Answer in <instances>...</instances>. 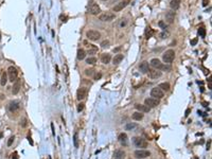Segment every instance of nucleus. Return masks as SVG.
Returning <instances> with one entry per match:
<instances>
[{"instance_id":"nucleus-52","label":"nucleus","mask_w":212,"mask_h":159,"mask_svg":"<svg viewBox=\"0 0 212 159\" xmlns=\"http://www.w3.org/2000/svg\"><path fill=\"white\" fill-rule=\"evenodd\" d=\"M0 40H1V32H0Z\"/></svg>"},{"instance_id":"nucleus-31","label":"nucleus","mask_w":212,"mask_h":159,"mask_svg":"<svg viewBox=\"0 0 212 159\" xmlns=\"http://www.w3.org/2000/svg\"><path fill=\"white\" fill-rule=\"evenodd\" d=\"M73 143H74V147H79V135H77V133H75L73 135Z\"/></svg>"},{"instance_id":"nucleus-22","label":"nucleus","mask_w":212,"mask_h":159,"mask_svg":"<svg viewBox=\"0 0 212 159\" xmlns=\"http://www.w3.org/2000/svg\"><path fill=\"white\" fill-rule=\"evenodd\" d=\"M98 52V47L95 45H88L87 46V53L88 54H95Z\"/></svg>"},{"instance_id":"nucleus-34","label":"nucleus","mask_w":212,"mask_h":159,"mask_svg":"<svg viewBox=\"0 0 212 159\" xmlns=\"http://www.w3.org/2000/svg\"><path fill=\"white\" fill-rule=\"evenodd\" d=\"M14 139H15V137H14V136H13V137H11L9 139V141H8V147H11V145H12L13 144V142H14Z\"/></svg>"},{"instance_id":"nucleus-33","label":"nucleus","mask_w":212,"mask_h":159,"mask_svg":"<svg viewBox=\"0 0 212 159\" xmlns=\"http://www.w3.org/2000/svg\"><path fill=\"white\" fill-rule=\"evenodd\" d=\"M86 63L89 65H95V63H97V58L95 57H89L86 59Z\"/></svg>"},{"instance_id":"nucleus-5","label":"nucleus","mask_w":212,"mask_h":159,"mask_svg":"<svg viewBox=\"0 0 212 159\" xmlns=\"http://www.w3.org/2000/svg\"><path fill=\"white\" fill-rule=\"evenodd\" d=\"M116 15H115L114 13H110V12H105L103 14H100L99 16V19L101 20V21H111V20H114Z\"/></svg>"},{"instance_id":"nucleus-41","label":"nucleus","mask_w":212,"mask_h":159,"mask_svg":"<svg viewBox=\"0 0 212 159\" xmlns=\"http://www.w3.org/2000/svg\"><path fill=\"white\" fill-rule=\"evenodd\" d=\"M12 159H18V154H17V152H14V154H12Z\"/></svg>"},{"instance_id":"nucleus-51","label":"nucleus","mask_w":212,"mask_h":159,"mask_svg":"<svg viewBox=\"0 0 212 159\" xmlns=\"http://www.w3.org/2000/svg\"><path fill=\"white\" fill-rule=\"evenodd\" d=\"M51 127H52V131H54V126H53V124H51ZM53 135H54V132H53Z\"/></svg>"},{"instance_id":"nucleus-47","label":"nucleus","mask_w":212,"mask_h":159,"mask_svg":"<svg viewBox=\"0 0 212 159\" xmlns=\"http://www.w3.org/2000/svg\"><path fill=\"white\" fill-rule=\"evenodd\" d=\"M120 49H121V47H118V48H116V49H115L114 51H115V52H118V51H119Z\"/></svg>"},{"instance_id":"nucleus-36","label":"nucleus","mask_w":212,"mask_h":159,"mask_svg":"<svg viewBox=\"0 0 212 159\" xmlns=\"http://www.w3.org/2000/svg\"><path fill=\"white\" fill-rule=\"evenodd\" d=\"M108 45H109V41H108V40H104V41H102L101 43V46L103 47V48L108 47Z\"/></svg>"},{"instance_id":"nucleus-14","label":"nucleus","mask_w":212,"mask_h":159,"mask_svg":"<svg viewBox=\"0 0 212 159\" xmlns=\"http://www.w3.org/2000/svg\"><path fill=\"white\" fill-rule=\"evenodd\" d=\"M20 108V103L18 101H13L9 104V110L11 113H14L16 110H18Z\"/></svg>"},{"instance_id":"nucleus-35","label":"nucleus","mask_w":212,"mask_h":159,"mask_svg":"<svg viewBox=\"0 0 212 159\" xmlns=\"http://www.w3.org/2000/svg\"><path fill=\"white\" fill-rule=\"evenodd\" d=\"M84 103H80V104H79V106H77V111H79V113H81V111H82V110L84 109Z\"/></svg>"},{"instance_id":"nucleus-37","label":"nucleus","mask_w":212,"mask_h":159,"mask_svg":"<svg viewBox=\"0 0 212 159\" xmlns=\"http://www.w3.org/2000/svg\"><path fill=\"white\" fill-rule=\"evenodd\" d=\"M158 25H159L160 28H162L163 30H166V25L163 21H159V22H158Z\"/></svg>"},{"instance_id":"nucleus-8","label":"nucleus","mask_w":212,"mask_h":159,"mask_svg":"<svg viewBox=\"0 0 212 159\" xmlns=\"http://www.w3.org/2000/svg\"><path fill=\"white\" fill-rule=\"evenodd\" d=\"M86 36L88 39L92 40V41H95V40H98L99 38L101 37V34H100V32H98V31L89 30V31H87Z\"/></svg>"},{"instance_id":"nucleus-12","label":"nucleus","mask_w":212,"mask_h":159,"mask_svg":"<svg viewBox=\"0 0 212 159\" xmlns=\"http://www.w3.org/2000/svg\"><path fill=\"white\" fill-rule=\"evenodd\" d=\"M144 104L146 105V106L150 107V108H154V107H156L159 105V100H158V99H154V98H148V99H145Z\"/></svg>"},{"instance_id":"nucleus-23","label":"nucleus","mask_w":212,"mask_h":159,"mask_svg":"<svg viewBox=\"0 0 212 159\" xmlns=\"http://www.w3.org/2000/svg\"><path fill=\"white\" fill-rule=\"evenodd\" d=\"M19 89H20V81L17 79L15 81V85L13 86V89H12L13 95H17L19 92Z\"/></svg>"},{"instance_id":"nucleus-2","label":"nucleus","mask_w":212,"mask_h":159,"mask_svg":"<svg viewBox=\"0 0 212 159\" xmlns=\"http://www.w3.org/2000/svg\"><path fill=\"white\" fill-rule=\"evenodd\" d=\"M174 58H175V52H174V50H172V49L166 51L162 56V59L166 64H171V63L174 61Z\"/></svg>"},{"instance_id":"nucleus-15","label":"nucleus","mask_w":212,"mask_h":159,"mask_svg":"<svg viewBox=\"0 0 212 159\" xmlns=\"http://www.w3.org/2000/svg\"><path fill=\"white\" fill-rule=\"evenodd\" d=\"M135 108L140 113H148L151 110V108L145 104H135Z\"/></svg>"},{"instance_id":"nucleus-7","label":"nucleus","mask_w":212,"mask_h":159,"mask_svg":"<svg viewBox=\"0 0 212 159\" xmlns=\"http://www.w3.org/2000/svg\"><path fill=\"white\" fill-rule=\"evenodd\" d=\"M133 143L135 144L137 147H148V142L145 139L141 137H134L133 138Z\"/></svg>"},{"instance_id":"nucleus-40","label":"nucleus","mask_w":212,"mask_h":159,"mask_svg":"<svg viewBox=\"0 0 212 159\" xmlns=\"http://www.w3.org/2000/svg\"><path fill=\"white\" fill-rule=\"evenodd\" d=\"M101 77H102V73H100V72L95 74V80H100Z\"/></svg>"},{"instance_id":"nucleus-17","label":"nucleus","mask_w":212,"mask_h":159,"mask_svg":"<svg viewBox=\"0 0 212 159\" xmlns=\"http://www.w3.org/2000/svg\"><path fill=\"white\" fill-rule=\"evenodd\" d=\"M118 140H119V142H120L122 145L126 147V145H127V135H126L125 133L120 134L119 135V137H118Z\"/></svg>"},{"instance_id":"nucleus-46","label":"nucleus","mask_w":212,"mask_h":159,"mask_svg":"<svg viewBox=\"0 0 212 159\" xmlns=\"http://www.w3.org/2000/svg\"><path fill=\"white\" fill-rule=\"evenodd\" d=\"M210 142H211V141L209 140V142H208V144H207V150H208V151L210 150Z\"/></svg>"},{"instance_id":"nucleus-9","label":"nucleus","mask_w":212,"mask_h":159,"mask_svg":"<svg viewBox=\"0 0 212 159\" xmlns=\"http://www.w3.org/2000/svg\"><path fill=\"white\" fill-rule=\"evenodd\" d=\"M134 156H135L137 159H144V158H146V157L151 156V153L146 150H137L135 153H134Z\"/></svg>"},{"instance_id":"nucleus-19","label":"nucleus","mask_w":212,"mask_h":159,"mask_svg":"<svg viewBox=\"0 0 212 159\" xmlns=\"http://www.w3.org/2000/svg\"><path fill=\"white\" fill-rule=\"evenodd\" d=\"M125 158V152L122 150L115 151L114 153V159H124Z\"/></svg>"},{"instance_id":"nucleus-45","label":"nucleus","mask_w":212,"mask_h":159,"mask_svg":"<svg viewBox=\"0 0 212 159\" xmlns=\"http://www.w3.org/2000/svg\"><path fill=\"white\" fill-rule=\"evenodd\" d=\"M125 25H126V20L123 21V19H122V21H121V24H120V27H124Z\"/></svg>"},{"instance_id":"nucleus-4","label":"nucleus","mask_w":212,"mask_h":159,"mask_svg":"<svg viewBox=\"0 0 212 159\" xmlns=\"http://www.w3.org/2000/svg\"><path fill=\"white\" fill-rule=\"evenodd\" d=\"M8 75H9V79L11 82H15L17 77H18V71L15 67L13 66H10L9 69H8Z\"/></svg>"},{"instance_id":"nucleus-30","label":"nucleus","mask_w":212,"mask_h":159,"mask_svg":"<svg viewBox=\"0 0 212 159\" xmlns=\"http://www.w3.org/2000/svg\"><path fill=\"white\" fill-rule=\"evenodd\" d=\"M137 127V124L136 123H128V124H126L125 125V129L126 131H133L134 129Z\"/></svg>"},{"instance_id":"nucleus-21","label":"nucleus","mask_w":212,"mask_h":159,"mask_svg":"<svg viewBox=\"0 0 212 159\" xmlns=\"http://www.w3.org/2000/svg\"><path fill=\"white\" fill-rule=\"evenodd\" d=\"M111 59V56L110 54H108V53H103L101 55V62L103 64H108Z\"/></svg>"},{"instance_id":"nucleus-26","label":"nucleus","mask_w":212,"mask_h":159,"mask_svg":"<svg viewBox=\"0 0 212 159\" xmlns=\"http://www.w3.org/2000/svg\"><path fill=\"white\" fill-rule=\"evenodd\" d=\"M132 118L136 121H140V120L143 119V113H140V111H137V113H133Z\"/></svg>"},{"instance_id":"nucleus-44","label":"nucleus","mask_w":212,"mask_h":159,"mask_svg":"<svg viewBox=\"0 0 212 159\" xmlns=\"http://www.w3.org/2000/svg\"><path fill=\"white\" fill-rule=\"evenodd\" d=\"M190 111H191V109H190V108H188V109L186 110V113H184V116H186V117L189 116V113H190Z\"/></svg>"},{"instance_id":"nucleus-50","label":"nucleus","mask_w":212,"mask_h":159,"mask_svg":"<svg viewBox=\"0 0 212 159\" xmlns=\"http://www.w3.org/2000/svg\"><path fill=\"white\" fill-rule=\"evenodd\" d=\"M208 105H209V103H206V102H204V106H205V107H207Z\"/></svg>"},{"instance_id":"nucleus-18","label":"nucleus","mask_w":212,"mask_h":159,"mask_svg":"<svg viewBox=\"0 0 212 159\" xmlns=\"http://www.w3.org/2000/svg\"><path fill=\"white\" fill-rule=\"evenodd\" d=\"M139 69H140V71H141L142 73H148V70H150V66H148V62H143V63H141L140 66H139Z\"/></svg>"},{"instance_id":"nucleus-20","label":"nucleus","mask_w":212,"mask_h":159,"mask_svg":"<svg viewBox=\"0 0 212 159\" xmlns=\"http://www.w3.org/2000/svg\"><path fill=\"white\" fill-rule=\"evenodd\" d=\"M180 2H182V0H171V2H170V8H171L173 11H175V10L179 9Z\"/></svg>"},{"instance_id":"nucleus-27","label":"nucleus","mask_w":212,"mask_h":159,"mask_svg":"<svg viewBox=\"0 0 212 159\" xmlns=\"http://www.w3.org/2000/svg\"><path fill=\"white\" fill-rule=\"evenodd\" d=\"M154 33H155V31L152 29V28H150V27H148L146 28V30H145V37L146 38H151L152 36L154 35Z\"/></svg>"},{"instance_id":"nucleus-48","label":"nucleus","mask_w":212,"mask_h":159,"mask_svg":"<svg viewBox=\"0 0 212 159\" xmlns=\"http://www.w3.org/2000/svg\"><path fill=\"white\" fill-rule=\"evenodd\" d=\"M28 139H29V142H30V143L32 144V145H33V141H32V139H31L30 137H28Z\"/></svg>"},{"instance_id":"nucleus-28","label":"nucleus","mask_w":212,"mask_h":159,"mask_svg":"<svg viewBox=\"0 0 212 159\" xmlns=\"http://www.w3.org/2000/svg\"><path fill=\"white\" fill-rule=\"evenodd\" d=\"M158 87H159L162 91H169L170 90V84L169 83H161Z\"/></svg>"},{"instance_id":"nucleus-49","label":"nucleus","mask_w":212,"mask_h":159,"mask_svg":"<svg viewBox=\"0 0 212 159\" xmlns=\"http://www.w3.org/2000/svg\"><path fill=\"white\" fill-rule=\"evenodd\" d=\"M22 125H23V126H26V119H23V120H22Z\"/></svg>"},{"instance_id":"nucleus-42","label":"nucleus","mask_w":212,"mask_h":159,"mask_svg":"<svg viewBox=\"0 0 212 159\" xmlns=\"http://www.w3.org/2000/svg\"><path fill=\"white\" fill-rule=\"evenodd\" d=\"M209 0H203V6H207L208 4H209Z\"/></svg>"},{"instance_id":"nucleus-25","label":"nucleus","mask_w":212,"mask_h":159,"mask_svg":"<svg viewBox=\"0 0 212 159\" xmlns=\"http://www.w3.org/2000/svg\"><path fill=\"white\" fill-rule=\"evenodd\" d=\"M123 58H124L123 54H117V55H115V57H114V59H113V62H114L115 65H118V64H120L121 62L123 61Z\"/></svg>"},{"instance_id":"nucleus-53","label":"nucleus","mask_w":212,"mask_h":159,"mask_svg":"<svg viewBox=\"0 0 212 159\" xmlns=\"http://www.w3.org/2000/svg\"><path fill=\"white\" fill-rule=\"evenodd\" d=\"M103 1H106V0H103Z\"/></svg>"},{"instance_id":"nucleus-38","label":"nucleus","mask_w":212,"mask_h":159,"mask_svg":"<svg viewBox=\"0 0 212 159\" xmlns=\"http://www.w3.org/2000/svg\"><path fill=\"white\" fill-rule=\"evenodd\" d=\"M93 69H87V70H85V73L87 74V75H91L92 73H93Z\"/></svg>"},{"instance_id":"nucleus-11","label":"nucleus","mask_w":212,"mask_h":159,"mask_svg":"<svg viewBox=\"0 0 212 159\" xmlns=\"http://www.w3.org/2000/svg\"><path fill=\"white\" fill-rule=\"evenodd\" d=\"M87 93H88V90L87 88H84V87H81V88L77 89V99L79 101H82L87 97Z\"/></svg>"},{"instance_id":"nucleus-32","label":"nucleus","mask_w":212,"mask_h":159,"mask_svg":"<svg viewBox=\"0 0 212 159\" xmlns=\"http://www.w3.org/2000/svg\"><path fill=\"white\" fill-rule=\"evenodd\" d=\"M198 35L202 37H205L206 36V30H205V28L200 27V29H198Z\"/></svg>"},{"instance_id":"nucleus-6","label":"nucleus","mask_w":212,"mask_h":159,"mask_svg":"<svg viewBox=\"0 0 212 159\" xmlns=\"http://www.w3.org/2000/svg\"><path fill=\"white\" fill-rule=\"evenodd\" d=\"M151 95H152V98L160 100V99L163 98V95H164V91H162L159 87H154V88L151 90Z\"/></svg>"},{"instance_id":"nucleus-43","label":"nucleus","mask_w":212,"mask_h":159,"mask_svg":"<svg viewBox=\"0 0 212 159\" xmlns=\"http://www.w3.org/2000/svg\"><path fill=\"white\" fill-rule=\"evenodd\" d=\"M166 36H168V33H164V32H163V33L160 34V37H161V38H166Z\"/></svg>"},{"instance_id":"nucleus-16","label":"nucleus","mask_w":212,"mask_h":159,"mask_svg":"<svg viewBox=\"0 0 212 159\" xmlns=\"http://www.w3.org/2000/svg\"><path fill=\"white\" fill-rule=\"evenodd\" d=\"M174 19H175V12L173 11H170L166 14V20L168 21V24H173L174 22Z\"/></svg>"},{"instance_id":"nucleus-13","label":"nucleus","mask_w":212,"mask_h":159,"mask_svg":"<svg viewBox=\"0 0 212 159\" xmlns=\"http://www.w3.org/2000/svg\"><path fill=\"white\" fill-rule=\"evenodd\" d=\"M148 77H151V79H158V77H161V71L160 70H157V69H150L148 70Z\"/></svg>"},{"instance_id":"nucleus-10","label":"nucleus","mask_w":212,"mask_h":159,"mask_svg":"<svg viewBox=\"0 0 212 159\" xmlns=\"http://www.w3.org/2000/svg\"><path fill=\"white\" fill-rule=\"evenodd\" d=\"M129 2H131V0H122V1H120V2L117 3L114 6V12H120V11H122L124 8H126V6H128Z\"/></svg>"},{"instance_id":"nucleus-1","label":"nucleus","mask_w":212,"mask_h":159,"mask_svg":"<svg viewBox=\"0 0 212 159\" xmlns=\"http://www.w3.org/2000/svg\"><path fill=\"white\" fill-rule=\"evenodd\" d=\"M151 66L154 68V69H157V70H164V71L171 70V66H170V65H163L158 58H153V59H152Z\"/></svg>"},{"instance_id":"nucleus-24","label":"nucleus","mask_w":212,"mask_h":159,"mask_svg":"<svg viewBox=\"0 0 212 159\" xmlns=\"http://www.w3.org/2000/svg\"><path fill=\"white\" fill-rule=\"evenodd\" d=\"M85 57H86V51L84 49H79V51H77V59L79 61H83Z\"/></svg>"},{"instance_id":"nucleus-29","label":"nucleus","mask_w":212,"mask_h":159,"mask_svg":"<svg viewBox=\"0 0 212 159\" xmlns=\"http://www.w3.org/2000/svg\"><path fill=\"white\" fill-rule=\"evenodd\" d=\"M6 82H8V74H6V72H2V74H1V80H0V83H1V85L4 86L6 84Z\"/></svg>"},{"instance_id":"nucleus-39","label":"nucleus","mask_w":212,"mask_h":159,"mask_svg":"<svg viewBox=\"0 0 212 159\" xmlns=\"http://www.w3.org/2000/svg\"><path fill=\"white\" fill-rule=\"evenodd\" d=\"M197 41H198L197 38H193V39L191 40V46H195V45L197 44Z\"/></svg>"},{"instance_id":"nucleus-3","label":"nucleus","mask_w":212,"mask_h":159,"mask_svg":"<svg viewBox=\"0 0 212 159\" xmlns=\"http://www.w3.org/2000/svg\"><path fill=\"white\" fill-rule=\"evenodd\" d=\"M88 12L91 14V15H98L101 12V9L100 6L95 2V1H90L89 6H88Z\"/></svg>"}]
</instances>
